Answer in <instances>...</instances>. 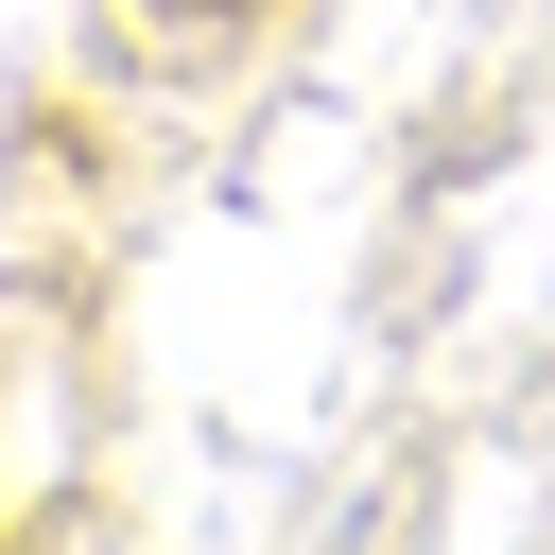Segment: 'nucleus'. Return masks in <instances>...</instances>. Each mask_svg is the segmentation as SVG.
Returning a JSON list of instances; mask_svg holds the SVG:
<instances>
[]
</instances>
